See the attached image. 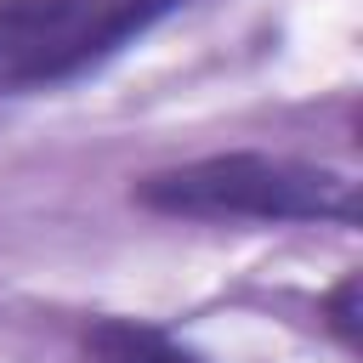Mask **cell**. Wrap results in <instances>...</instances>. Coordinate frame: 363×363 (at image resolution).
<instances>
[{
	"instance_id": "obj_1",
	"label": "cell",
	"mask_w": 363,
	"mask_h": 363,
	"mask_svg": "<svg viewBox=\"0 0 363 363\" xmlns=\"http://www.w3.org/2000/svg\"><path fill=\"white\" fill-rule=\"evenodd\" d=\"M130 204L193 227H340L357 233V176L272 147H221L130 176Z\"/></svg>"
},
{
	"instance_id": "obj_2",
	"label": "cell",
	"mask_w": 363,
	"mask_h": 363,
	"mask_svg": "<svg viewBox=\"0 0 363 363\" xmlns=\"http://www.w3.org/2000/svg\"><path fill=\"white\" fill-rule=\"evenodd\" d=\"M187 0H0V96L68 91L153 28H164Z\"/></svg>"
},
{
	"instance_id": "obj_3",
	"label": "cell",
	"mask_w": 363,
	"mask_h": 363,
	"mask_svg": "<svg viewBox=\"0 0 363 363\" xmlns=\"http://www.w3.org/2000/svg\"><path fill=\"white\" fill-rule=\"evenodd\" d=\"M79 363H210V357L153 318L96 312L79 329Z\"/></svg>"
},
{
	"instance_id": "obj_4",
	"label": "cell",
	"mask_w": 363,
	"mask_h": 363,
	"mask_svg": "<svg viewBox=\"0 0 363 363\" xmlns=\"http://www.w3.org/2000/svg\"><path fill=\"white\" fill-rule=\"evenodd\" d=\"M318 318H323V329H329V340L346 352V357H357L363 352V306H357V267H346L323 295H318Z\"/></svg>"
}]
</instances>
